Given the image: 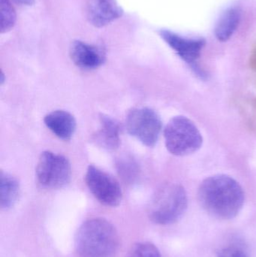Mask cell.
<instances>
[{"instance_id": "11", "label": "cell", "mask_w": 256, "mask_h": 257, "mask_svg": "<svg viewBox=\"0 0 256 257\" xmlns=\"http://www.w3.org/2000/svg\"><path fill=\"white\" fill-rule=\"evenodd\" d=\"M44 123L62 140H70L76 130L77 123L75 117L71 113L63 110L51 111L45 116Z\"/></svg>"}, {"instance_id": "5", "label": "cell", "mask_w": 256, "mask_h": 257, "mask_svg": "<svg viewBox=\"0 0 256 257\" xmlns=\"http://www.w3.org/2000/svg\"><path fill=\"white\" fill-rule=\"evenodd\" d=\"M36 175L38 182L44 188L60 189L70 181L72 167L64 156L44 151L38 160Z\"/></svg>"}, {"instance_id": "19", "label": "cell", "mask_w": 256, "mask_h": 257, "mask_svg": "<svg viewBox=\"0 0 256 257\" xmlns=\"http://www.w3.org/2000/svg\"><path fill=\"white\" fill-rule=\"evenodd\" d=\"M13 1L21 6H31L35 3V0H13Z\"/></svg>"}, {"instance_id": "17", "label": "cell", "mask_w": 256, "mask_h": 257, "mask_svg": "<svg viewBox=\"0 0 256 257\" xmlns=\"http://www.w3.org/2000/svg\"><path fill=\"white\" fill-rule=\"evenodd\" d=\"M118 172L120 176L126 181H133L138 173L136 163L130 158H123L117 163Z\"/></svg>"}, {"instance_id": "6", "label": "cell", "mask_w": 256, "mask_h": 257, "mask_svg": "<svg viewBox=\"0 0 256 257\" xmlns=\"http://www.w3.org/2000/svg\"><path fill=\"white\" fill-rule=\"evenodd\" d=\"M126 128L143 145L153 147L159 140L162 123L159 114L147 107L131 110L126 117Z\"/></svg>"}, {"instance_id": "7", "label": "cell", "mask_w": 256, "mask_h": 257, "mask_svg": "<svg viewBox=\"0 0 256 257\" xmlns=\"http://www.w3.org/2000/svg\"><path fill=\"white\" fill-rule=\"evenodd\" d=\"M159 36L200 79H207V74L198 63L201 51L206 45L205 39L203 38L188 39L168 30H161Z\"/></svg>"}, {"instance_id": "3", "label": "cell", "mask_w": 256, "mask_h": 257, "mask_svg": "<svg viewBox=\"0 0 256 257\" xmlns=\"http://www.w3.org/2000/svg\"><path fill=\"white\" fill-rule=\"evenodd\" d=\"M187 205V195L182 186L165 184L152 196L148 205V216L156 224H172L183 217Z\"/></svg>"}, {"instance_id": "1", "label": "cell", "mask_w": 256, "mask_h": 257, "mask_svg": "<svg viewBox=\"0 0 256 257\" xmlns=\"http://www.w3.org/2000/svg\"><path fill=\"white\" fill-rule=\"evenodd\" d=\"M198 200L206 212L220 220L234 218L244 203V192L237 181L225 175L206 178L198 189Z\"/></svg>"}, {"instance_id": "13", "label": "cell", "mask_w": 256, "mask_h": 257, "mask_svg": "<svg viewBox=\"0 0 256 257\" xmlns=\"http://www.w3.org/2000/svg\"><path fill=\"white\" fill-rule=\"evenodd\" d=\"M241 11L237 6L227 9L220 15L216 26L214 33L216 39L220 42H226L234 35L240 24Z\"/></svg>"}, {"instance_id": "15", "label": "cell", "mask_w": 256, "mask_h": 257, "mask_svg": "<svg viewBox=\"0 0 256 257\" xmlns=\"http://www.w3.org/2000/svg\"><path fill=\"white\" fill-rule=\"evenodd\" d=\"M0 31H10L16 23V12L10 0H0Z\"/></svg>"}, {"instance_id": "9", "label": "cell", "mask_w": 256, "mask_h": 257, "mask_svg": "<svg viewBox=\"0 0 256 257\" xmlns=\"http://www.w3.org/2000/svg\"><path fill=\"white\" fill-rule=\"evenodd\" d=\"M69 54L72 62L78 67L85 70L97 69L105 61V51L100 47L83 41H74Z\"/></svg>"}, {"instance_id": "16", "label": "cell", "mask_w": 256, "mask_h": 257, "mask_svg": "<svg viewBox=\"0 0 256 257\" xmlns=\"http://www.w3.org/2000/svg\"><path fill=\"white\" fill-rule=\"evenodd\" d=\"M127 257H162V255L152 243L139 242L132 246Z\"/></svg>"}, {"instance_id": "20", "label": "cell", "mask_w": 256, "mask_h": 257, "mask_svg": "<svg viewBox=\"0 0 256 257\" xmlns=\"http://www.w3.org/2000/svg\"><path fill=\"white\" fill-rule=\"evenodd\" d=\"M251 63H252V67L256 69V45L252 51V57H251Z\"/></svg>"}, {"instance_id": "10", "label": "cell", "mask_w": 256, "mask_h": 257, "mask_svg": "<svg viewBox=\"0 0 256 257\" xmlns=\"http://www.w3.org/2000/svg\"><path fill=\"white\" fill-rule=\"evenodd\" d=\"M123 10L116 0H90L87 15L92 25L100 28L123 16Z\"/></svg>"}, {"instance_id": "2", "label": "cell", "mask_w": 256, "mask_h": 257, "mask_svg": "<svg viewBox=\"0 0 256 257\" xmlns=\"http://www.w3.org/2000/svg\"><path fill=\"white\" fill-rule=\"evenodd\" d=\"M119 235L112 223L103 218L84 222L75 238L78 257H116Z\"/></svg>"}, {"instance_id": "12", "label": "cell", "mask_w": 256, "mask_h": 257, "mask_svg": "<svg viewBox=\"0 0 256 257\" xmlns=\"http://www.w3.org/2000/svg\"><path fill=\"white\" fill-rule=\"evenodd\" d=\"M94 141L101 148L114 151L120 144V126L115 119L108 115L100 116V127L94 136Z\"/></svg>"}, {"instance_id": "18", "label": "cell", "mask_w": 256, "mask_h": 257, "mask_svg": "<svg viewBox=\"0 0 256 257\" xmlns=\"http://www.w3.org/2000/svg\"><path fill=\"white\" fill-rule=\"evenodd\" d=\"M216 257H249L247 252L240 246L231 245L218 250Z\"/></svg>"}, {"instance_id": "8", "label": "cell", "mask_w": 256, "mask_h": 257, "mask_svg": "<svg viewBox=\"0 0 256 257\" xmlns=\"http://www.w3.org/2000/svg\"><path fill=\"white\" fill-rule=\"evenodd\" d=\"M85 182L92 194L101 203L110 207L120 205L123 199L121 187L112 175L91 165L87 168Z\"/></svg>"}, {"instance_id": "14", "label": "cell", "mask_w": 256, "mask_h": 257, "mask_svg": "<svg viewBox=\"0 0 256 257\" xmlns=\"http://www.w3.org/2000/svg\"><path fill=\"white\" fill-rule=\"evenodd\" d=\"M20 195V183L15 177L2 172L0 175V206L3 209L12 208Z\"/></svg>"}, {"instance_id": "4", "label": "cell", "mask_w": 256, "mask_h": 257, "mask_svg": "<svg viewBox=\"0 0 256 257\" xmlns=\"http://www.w3.org/2000/svg\"><path fill=\"white\" fill-rule=\"evenodd\" d=\"M164 137L168 151L179 157L196 152L203 143L199 130L184 116H176L170 120L164 130Z\"/></svg>"}]
</instances>
